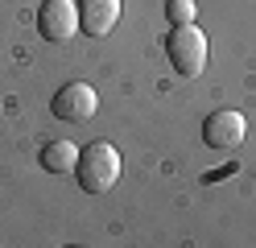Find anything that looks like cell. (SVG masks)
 Segmentation results:
<instances>
[{
  "instance_id": "cell-1",
  "label": "cell",
  "mask_w": 256,
  "mask_h": 248,
  "mask_svg": "<svg viewBox=\"0 0 256 248\" xmlns=\"http://www.w3.org/2000/svg\"><path fill=\"white\" fill-rule=\"evenodd\" d=\"M74 178H78V190L87 194H104L120 182V153L112 141H91L87 149H78V161H74Z\"/></svg>"
},
{
  "instance_id": "cell-2",
  "label": "cell",
  "mask_w": 256,
  "mask_h": 248,
  "mask_svg": "<svg viewBox=\"0 0 256 248\" xmlns=\"http://www.w3.org/2000/svg\"><path fill=\"white\" fill-rule=\"evenodd\" d=\"M166 54L182 79H198L206 71V33L198 25H174L166 38Z\"/></svg>"
},
{
  "instance_id": "cell-3",
  "label": "cell",
  "mask_w": 256,
  "mask_h": 248,
  "mask_svg": "<svg viewBox=\"0 0 256 248\" xmlns=\"http://www.w3.org/2000/svg\"><path fill=\"white\" fill-rule=\"evenodd\" d=\"M50 112L62 124H87V120H95V112H100V91H95L91 83H66V87L54 95Z\"/></svg>"
},
{
  "instance_id": "cell-4",
  "label": "cell",
  "mask_w": 256,
  "mask_h": 248,
  "mask_svg": "<svg viewBox=\"0 0 256 248\" xmlns=\"http://www.w3.org/2000/svg\"><path fill=\"white\" fill-rule=\"evenodd\" d=\"M38 33L46 42H70L78 33V5H74V0H42V9H38Z\"/></svg>"
},
{
  "instance_id": "cell-5",
  "label": "cell",
  "mask_w": 256,
  "mask_h": 248,
  "mask_svg": "<svg viewBox=\"0 0 256 248\" xmlns=\"http://www.w3.org/2000/svg\"><path fill=\"white\" fill-rule=\"evenodd\" d=\"M244 132H248V120L240 112L232 108H219L206 116V124H202V141L215 149V153H228V149H236L240 141H244Z\"/></svg>"
},
{
  "instance_id": "cell-6",
  "label": "cell",
  "mask_w": 256,
  "mask_h": 248,
  "mask_svg": "<svg viewBox=\"0 0 256 248\" xmlns=\"http://www.w3.org/2000/svg\"><path fill=\"white\" fill-rule=\"evenodd\" d=\"M120 21V0H78V29L91 38H108Z\"/></svg>"
},
{
  "instance_id": "cell-7",
  "label": "cell",
  "mask_w": 256,
  "mask_h": 248,
  "mask_svg": "<svg viewBox=\"0 0 256 248\" xmlns=\"http://www.w3.org/2000/svg\"><path fill=\"white\" fill-rule=\"evenodd\" d=\"M74 161H78V145H70V141H50V145H42V170L66 174V170H74Z\"/></svg>"
},
{
  "instance_id": "cell-8",
  "label": "cell",
  "mask_w": 256,
  "mask_h": 248,
  "mask_svg": "<svg viewBox=\"0 0 256 248\" xmlns=\"http://www.w3.org/2000/svg\"><path fill=\"white\" fill-rule=\"evenodd\" d=\"M170 25H194V0H166Z\"/></svg>"
}]
</instances>
